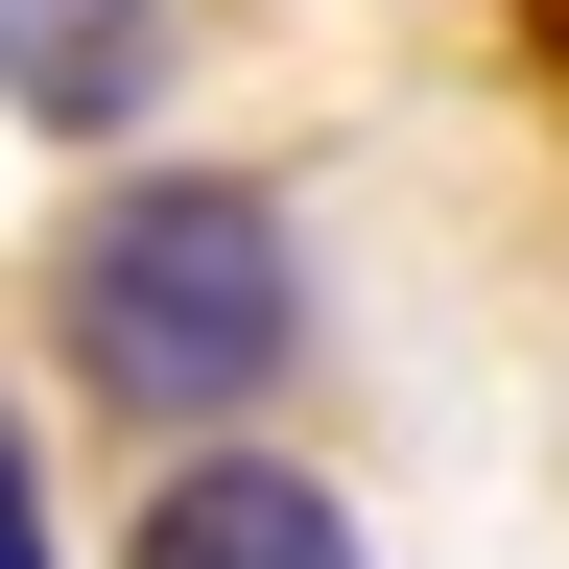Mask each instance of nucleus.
<instances>
[{
  "instance_id": "nucleus-3",
  "label": "nucleus",
  "mask_w": 569,
  "mask_h": 569,
  "mask_svg": "<svg viewBox=\"0 0 569 569\" xmlns=\"http://www.w3.org/2000/svg\"><path fill=\"white\" fill-rule=\"evenodd\" d=\"M0 96H24L48 142H96L167 96V0H0Z\"/></svg>"
},
{
  "instance_id": "nucleus-4",
  "label": "nucleus",
  "mask_w": 569,
  "mask_h": 569,
  "mask_svg": "<svg viewBox=\"0 0 569 569\" xmlns=\"http://www.w3.org/2000/svg\"><path fill=\"white\" fill-rule=\"evenodd\" d=\"M0 569H48V475H24V403H0Z\"/></svg>"
},
{
  "instance_id": "nucleus-2",
  "label": "nucleus",
  "mask_w": 569,
  "mask_h": 569,
  "mask_svg": "<svg viewBox=\"0 0 569 569\" xmlns=\"http://www.w3.org/2000/svg\"><path fill=\"white\" fill-rule=\"evenodd\" d=\"M119 569H380V546H356L332 475H284V451H190V475L119 522Z\"/></svg>"
},
{
  "instance_id": "nucleus-1",
  "label": "nucleus",
  "mask_w": 569,
  "mask_h": 569,
  "mask_svg": "<svg viewBox=\"0 0 569 569\" xmlns=\"http://www.w3.org/2000/svg\"><path fill=\"white\" fill-rule=\"evenodd\" d=\"M48 309H71V356H96V403L238 427V403H284V356H309V261H284V190L261 167H142V190L71 213Z\"/></svg>"
}]
</instances>
